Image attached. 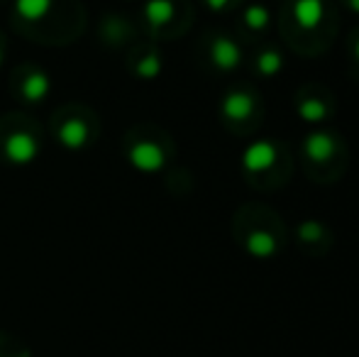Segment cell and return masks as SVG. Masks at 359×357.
I'll return each instance as SVG.
<instances>
[{
  "instance_id": "obj_10",
  "label": "cell",
  "mask_w": 359,
  "mask_h": 357,
  "mask_svg": "<svg viewBox=\"0 0 359 357\" xmlns=\"http://www.w3.org/2000/svg\"><path fill=\"white\" fill-rule=\"evenodd\" d=\"M205 3H208L213 10H225L227 5H230V0H205Z\"/></svg>"
},
{
  "instance_id": "obj_4",
  "label": "cell",
  "mask_w": 359,
  "mask_h": 357,
  "mask_svg": "<svg viewBox=\"0 0 359 357\" xmlns=\"http://www.w3.org/2000/svg\"><path fill=\"white\" fill-rule=\"evenodd\" d=\"M222 113L230 120H247L255 115V95L245 90H232L222 103Z\"/></svg>"
},
{
  "instance_id": "obj_2",
  "label": "cell",
  "mask_w": 359,
  "mask_h": 357,
  "mask_svg": "<svg viewBox=\"0 0 359 357\" xmlns=\"http://www.w3.org/2000/svg\"><path fill=\"white\" fill-rule=\"evenodd\" d=\"M291 18L306 32H313L323 25L325 20V3L323 0H293L291 5Z\"/></svg>"
},
{
  "instance_id": "obj_6",
  "label": "cell",
  "mask_w": 359,
  "mask_h": 357,
  "mask_svg": "<svg viewBox=\"0 0 359 357\" xmlns=\"http://www.w3.org/2000/svg\"><path fill=\"white\" fill-rule=\"evenodd\" d=\"M298 113H301V118L306 120V123H320V120L327 118V105L323 98H311V95H306V98H301V103H298Z\"/></svg>"
},
{
  "instance_id": "obj_11",
  "label": "cell",
  "mask_w": 359,
  "mask_h": 357,
  "mask_svg": "<svg viewBox=\"0 0 359 357\" xmlns=\"http://www.w3.org/2000/svg\"><path fill=\"white\" fill-rule=\"evenodd\" d=\"M345 3H347V8H350L352 13L359 15V0H345Z\"/></svg>"
},
{
  "instance_id": "obj_3",
  "label": "cell",
  "mask_w": 359,
  "mask_h": 357,
  "mask_svg": "<svg viewBox=\"0 0 359 357\" xmlns=\"http://www.w3.org/2000/svg\"><path fill=\"white\" fill-rule=\"evenodd\" d=\"M337 152V140L332 133H313L311 137L303 142V157L308 162H330Z\"/></svg>"
},
{
  "instance_id": "obj_1",
  "label": "cell",
  "mask_w": 359,
  "mask_h": 357,
  "mask_svg": "<svg viewBox=\"0 0 359 357\" xmlns=\"http://www.w3.org/2000/svg\"><path fill=\"white\" fill-rule=\"evenodd\" d=\"M276 159H279L276 144L269 142V140H259V142H252L250 147L245 149L242 164H245V169L250 174H264L274 167Z\"/></svg>"
},
{
  "instance_id": "obj_8",
  "label": "cell",
  "mask_w": 359,
  "mask_h": 357,
  "mask_svg": "<svg viewBox=\"0 0 359 357\" xmlns=\"http://www.w3.org/2000/svg\"><path fill=\"white\" fill-rule=\"evenodd\" d=\"M245 25L250 29H255V32L266 29V27H269V10H266L264 5H252V8H247Z\"/></svg>"
},
{
  "instance_id": "obj_7",
  "label": "cell",
  "mask_w": 359,
  "mask_h": 357,
  "mask_svg": "<svg viewBox=\"0 0 359 357\" xmlns=\"http://www.w3.org/2000/svg\"><path fill=\"white\" fill-rule=\"evenodd\" d=\"M281 69H284V59H281V54L276 52V49H264V52L257 57V72H259L262 76L271 79V76H276Z\"/></svg>"
},
{
  "instance_id": "obj_9",
  "label": "cell",
  "mask_w": 359,
  "mask_h": 357,
  "mask_svg": "<svg viewBox=\"0 0 359 357\" xmlns=\"http://www.w3.org/2000/svg\"><path fill=\"white\" fill-rule=\"evenodd\" d=\"M298 238H301L303 243H316V240L323 238V228L318 223H303L301 228H298Z\"/></svg>"
},
{
  "instance_id": "obj_5",
  "label": "cell",
  "mask_w": 359,
  "mask_h": 357,
  "mask_svg": "<svg viewBox=\"0 0 359 357\" xmlns=\"http://www.w3.org/2000/svg\"><path fill=\"white\" fill-rule=\"evenodd\" d=\"M213 62L217 69H222V72H232V69L237 67V64L242 62V52L240 47H237L232 39H215L213 44Z\"/></svg>"
},
{
  "instance_id": "obj_12",
  "label": "cell",
  "mask_w": 359,
  "mask_h": 357,
  "mask_svg": "<svg viewBox=\"0 0 359 357\" xmlns=\"http://www.w3.org/2000/svg\"><path fill=\"white\" fill-rule=\"evenodd\" d=\"M352 54H355V59H357V62H359V34H357L355 44H352Z\"/></svg>"
}]
</instances>
